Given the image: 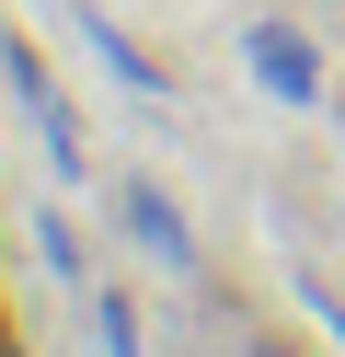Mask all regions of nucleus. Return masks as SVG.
Returning a JSON list of instances; mask_svg holds the SVG:
<instances>
[{"mask_svg": "<svg viewBox=\"0 0 345 357\" xmlns=\"http://www.w3.org/2000/svg\"><path fill=\"white\" fill-rule=\"evenodd\" d=\"M0 58H12V93L35 104V139H46V162H58V173H81V127H69V104H58V81H46V58H35V47H0Z\"/></svg>", "mask_w": 345, "mask_h": 357, "instance_id": "1", "label": "nucleus"}, {"mask_svg": "<svg viewBox=\"0 0 345 357\" xmlns=\"http://www.w3.org/2000/svg\"><path fill=\"white\" fill-rule=\"evenodd\" d=\"M253 81H265L276 104H311V93H322V58L299 47L288 24H253Z\"/></svg>", "mask_w": 345, "mask_h": 357, "instance_id": "2", "label": "nucleus"}, {"mask_svg": "<svg viewBox=\"0 0 345 357\" xmlns=\"http://www.w3.org/2000/svg\"><path fill=\"white\" fill-rule=\"evenodd\" d=\"M115 208H127V231L150 242L161 265H196V231H184V219H173V196H161V185H127V196H115Z\"/></svg>", "mask_w": 345, "mask_h": 357, "instance_id": "3", "label": "nucleus"}, {"mask_svg": "<svg viewBox=\"0 0 345 357\" xmlns=\"http://www.w3.org/2000/svg\"><path fill=\"white\" fill-rule=\"evenodd\" d=\"M92 47H104V70H115V81H127V93H161V70H150V58H138V47H127V35H115V24H92Z\"/></svg>", "mask_w": 345, "mask_h": 357, "instance_id": "4", "label": "nucleus"}, {"mask_svg": "<svg viewBox=\"0 0 345 357\" xmlns=\"http://www.w3.org/2000/svg\"><path fill=\"white\" fill-rule=\"evenodd\" d=\"M92 334H104V357H138V311L115 300V288H104V300H92Z\"/></svg>", "mask_w": 345, "mask_h": 357, "instance_id": "5", "label": "nucleus"}, {"mask_svg": "<svg viewBox=\"0 0 345 357\" xmlns=\"http://www.w3.org/2000/svg\"><path fill=\"white\" fill-rule=\"evenodd\" d=\"M35 254L58 265V277H81V242H69V219H35Z\"/></svg>", "mask_w": 345, "mask_h": 357, "instance_id": "6", "label": "nucleus"}, {"mask_svg": "<svg viewBox=\"0 0 345 357\" xmlns=\"http://www.w3.org/2000/svg\"><path fill=\"white\" fill-rule=\"evenodd\" d=\"M0 357H12V334H0Z\"/></svg>", "mask_w": 345, "mask_h": 357, "instance_id": "7", "label": "nucleus"}]
</instances>
